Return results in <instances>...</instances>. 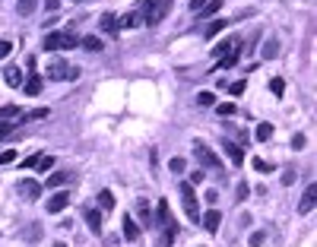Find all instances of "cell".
<instances>
[{"instance_id": "obj_1", "label": "cell", "mask_w": 317, "mask_h": 247, "mask_svg": "<svg viewBox=\"0 0 317 247\" xmlns=\"http://www.w3.org/2000/svg\"><path fill=\"white\" fill-rule=\"evenodd\" d=\"M168 10H171V0H143L137 13H140V22L143 25H159Z\"/></svg>"}, {"instance_id": "obj_2", "label": "cell", "mask_w": 317, "mask_h": 247, "mask_svg": "<svg viewBox=\"0 0 317 247\" xmlns=\"http://www.w3.org/2000/svg\"><path fill=\"white\" fill-rule=\"evenodd\" d=\"M79 38L73 32H48L45 35V51H64V48H76Z\"/></svg>"}, {"instance_id": "obj_3", "label": "cell", "mask_w": 317, "mask_h": 247, "mask_svg": "<svg viewBox=\"0 0 317 247\" xmlns=\"http://www.w3.org/2000/svg\"><path fill=\"white\" fill-rule=\"evenodd\" d=\"M181 200H184V209L191 222H200V203H197V193H194V184L184 181L181 184Z\"/></svg>"}, {"instance_id": "obj_4", "label": "cell", "mask_w": 317, "mask_h": 247, "mask_svg": "<svg viewBox=\"0 0 317 247\" xmlns=\"http://www.w3.org/2000/svg\"><path fill=\"white\" fill-rule=\"evenodd\" d=\"M48 79H79V67H70V64H64V61H54V64H48Z\"/></svg>"}, {"instance_id": "obj_5", "label": "cell", "mask_w": 317, "mask_h": 247, "mask_svg": "<svg viewBox=\"0 0 317 247\" xmlns=\"http://www.w3.org/2000/svg\"><path fill=\"white\" fill-rule=\"evenodd\" d=\"M194 152H197V162L200 165H206V168H222V158L216 156L206 143H197V146H194Z\"/></svg>"}, {"instance_id": "obj_6", "label": "cell", "mask_w": 317, "mask_h": 247, "mask_svg": "<svg viewBox=\"0 0 317 247\" xmlns=\"http://www.w3.org/2000/svg\"><path fill=\"white\" fill-rule=\"evenodd\" d=\"M42 190H45V187L38 181H32V178H23V181H19V197H23V200H38V197H42Z\"/></svg>"}, {"instance_id": "obj_7", "label": "cell", "mask_w": 317, "mask_h": 247, "mask_svg": "<svg viewBox=\"0 0 317 247\" xmlns=\"http://www.w3.org/2000/svg\"><path fill=\"white\" fill-rule=\"evenodd\" d=\"M156 225H162V228H174V216H171V209H168V200H159V206H156Z\"/></svg>"}, {"instance_id": "obj_8", "label": "cell", "mask_w": 317, "mask_h": 247, "mask_svg": "<svg viewBox=\"0 0 317 247\" xmlns=\"http://www.w3.org/2000/svg\"><path fill=\"white\" fill-rule=\"evenodd\" d=\"M3 83L10 86V89H19V86L25 83V73L19 70L16 64H10V67H6V70H3Z\"/></svg>"}, {"instance_id": "obj_9", "label": "cell", "mask_w": 317, "mask_h": 247, "mask_svg": "<svg viewBox=\"0 0 317 247\" xmlns=\"http://www.w3.org/2000/svg\"><path fill=\"white\" fill-rule=\"evenodd\" d=\"M67 206H70V193L57 190V193H54V197L48 200V203H45V209H48V212H64Z\"/></svg>"}, {"instance_id": "obj_10", "label": "cell", "mask_w": 317, "mask_h": 247, "mask_svg": "<svg viewBox=\"0 0 317 247\" xmlns=\"http://www.w3.org/2000/svg\"><path fill=\"white\" fill-rule=\"evenodd\" d=\"M314 203H317V187H314V184H308L305 197H301V203H298V212H301V216H308V212L314 209Z\"/></svg>"}, {"instance_id": "obj_11", "label": "cell", "mask_w": 317, "mask_h": 247, "mask_svg": "<svg viewBox=\"0 0 317 247\" xmlns=\"http://www.w3.org/2000/svg\"><path fill=\"white\" fill-rule=\"evenodd\" d=\"M200 222H203L206 231H216V228L222 225V212H219V209H210L206 216H200Z\"/></svg>"}, {"instance_id": "obj_12", "label": "cell", "mask_w": 317, "mask_h": 247, "mask_svg": "<svg viewBox=\"0 0 317 247\" xmlns=\"http://www.w3.org/2000/svg\"><path fill=\"white\" fill-rule=\"evenodd\" d=\"M124 238L127 241H140V225L133 222V216H124Z\"/></svg>"}, {"instance_id": "obj_13", "label": "cell", "mask_w": 317, "mask_h": 247, "mask_svg": "<svg viewBox=\"0 0 317 247\" xmlns=\"http://www.w3.org/2000/svg\"><path fill=\"white\" fill-rule=\"evenodd\" d=\"M48 114H51L48 108H32V111H23V114H19V124H25V121H45Z\"/></svg>"}, {"instance_id": "obj_14", "label": "cell", "mask_w": 317, "mask_h": 247, "mask_svg": "<svg viewBox=\"0 0 317 247\" xmlns=\"http://www.w3.org/2000/svg\"><path fill=\"white\" fill-rule=\"evenodd\" d=\"M222 146H225V152H228V158H232V162H235V165H241V162H244V149H241V146H238V143H222Z\"/></svg>"}, {"instance_id": "obj_15", "label": "cell", "mask_w": 317, "mask_h": 247, "mask_svg": "<svg viewBox=\"0 0 317 247\" xmlns=\"http://www.w3.org/2000/svg\"><path fill=\"white\" fill-rule=\"evenodd\" d=\"M64 184H70V171H54L48 181H45V187H64Z\"/></svg>"}, {"instance_id": "obj_16", "label": "cell", "mask_w": 317, "mask_h": 247, "mask_svg": "<svg viewBox=\"0 0 317 247\" xmlns=\"http://www.w3.org/2000/svg\"><path fill=\"white\" fill-rule=\"evenodd\" d=\"M23 86H25V95H38V92H42V76H38V73H32Z\"/></svg>"}, {"instance_id": "obj_17", "label": "cell", "mask_w": 317, "mask_h": 247, "mask_svg": "<svg viewBox=\"0 0 317 247\" xmlns=\"http://www.w3.org/2000/svg\"><path fill=\"white\" fill-rule=\"evenodd\" d=\"M86 222H89V228L98 235V231H102V212L98 209H86Z\"/></svg>"}, {"instance_id": "obj_18", "label": "cell", "mask_w": 317, "mask_h": 247, "mask_svg": "<svg viewBox=\"0 0 317 247\" xmlns=\"http://www.w3.org/2000/svg\"><path fill=\"white\" fill-rule=\"evenodd\" d=\"M19 114H23L19 105H0V121H16Z\"/></svg>"}, {"instance_id": "obj_19", "label": "cell", "mask_w": 317, "mask_h": 247, "mask_svg": "<svg viewBox=\"0 0 317 247\" xmlns=\"http://www.w3.org/2000/svg\"><path fill=\"white\" fill-rule=\"evenodd\" d=\"M13 133H19V117L16 121H0V139L13 136Z\"/></svg>"}, {"instance_id": "obj_20", "label": "cell", "mask_w": 317, "mask_h": 247, "mask_svg": "<svg viewBox=\"0 0 317 247\" xmlns=\"http://www.w3.org/2000/svg\"><path fill=\"white\" fill-rule=\"evenodd\" d=\"M79 45H83L86 51H102V48H105L98 35H86V38H79Z\"/></svg>"}, {"instance_id": "obj_21", "label": "cell", "mask_w": 317, "mask_h": 247, "mask_svg": "<svg viewBox=\"0 0 317 247\" xmlns=\"http://www.w3.org/2000/svg\"><path fill=\"white\" fill-rule=\"evenodd\" d=\"M137 216L143 219V225H146V228L152 225V212H149V203H146V200H140V203H137Z\"/></svg>"}, {"instance_id": "obj_22", "label": "cell", "mask_w": 317, "mask_h": 247, "mask_svg": "<svg viewBox=\"0 0 317 247\" xmlns=\"http://www.w3.org/2000/svg\"><path fill=\"white\" fill-rule=\"evenodd\" d=\"M102 32H108V35L118 32V16H114V13H105L102 16Z\"/></svg>"}, {"instance_id": "obj_23", "label": "cell", "mask_w": 317, "mask_h": 247, "mask_svg": "<svg viewBox=\"0 0 317 247\" xmlns=\"http://www.w3.org/2000/svg\"><path fill=\"white\" fill-rule=\"evenodd\" d=\"M98 206H102L105 212H111L114 209V193L111 190H102V193H98Z\"/></svg>"}, {"instance_id": "obj_24", "label": "cell", "mask_w": 317, "mask_h": 247, "mask_svg": "<svg viewBox=\"0 0 317 247\" xmlns=\"http://www.w3.org/2000/svg\"><path fill=\"white\" fill-rule=\"evenodd\" d=\"M35 6H38V0H19L16 10H19V16H32V13H35Z\"/></svg>"}, {"instance_id": "obj_25", "label": "cell", "mask_w": 317, "mask_h": 247, "mask_svg": "<svg viewBox=\"0 0 317 247\" xmlns=\"http://www.w3.org/2000/svg\"><path fill=\"white\" fill-rule=\"evenodd\" d=\"M225 25H228L225 19H213V22L206 25V38H216V35H219V32H222V29H225Z\"/></svg>"}, {"instance_id": "obj_26", "label": "cell", "mask_w": 317, "mask_h": 247, "mask_svg": "<svg viewBox=\"0 0 317 247\" xmlns=\"http://www.w3.org/2000/svg\"><path fill=\"white\" fill-rule=\"evenodd\" d=\"M260 54H264V57H276V54H279V45H276V38H267Z\"/></svg>"}, {"instance_id": "obj_27", "label": "cell", "mask_w": 317, "mask_h": 247, "mask_svg": "<svg viewBox=\"0 0 317 247\" xmlns=\"http://www.w3.org/2000/svg\"><path fill=\"white\" fill-rule=\"evenodd\" d=\"M254 136H257L260 143H267V139L273 136V124H260V127H257V133H254Z\"/></svg>"}, {"instance_id": "obj_28", "label": "cell", "mask_w": 317, "mask_h": 247, "mask_svg": "<svg viewBox=\"0 0 317 247\" xmlns=\"http://www.w3.org/2000/svg\"><path fill=\"white\" fill-rule=\"evenodd\" d=\"M235 197H238V203H244V200L251 197V187H247V181H241L238 187H235Z\"/></svg>"}, {"instance_id": "obj_29", "label": "cell", "mask_w": 317, "mask_h": 247, "mask_svg": "<svg viewBox=\"0 0 317 247\" xmlns=\"http://www.w3.org/2000/svg\"><path fill=\"white\" fill-rule=\"evenodd\" d=\"M219 6H222V0H210V3L200 10V16H213V13H219Z\"/></svg>"}, {"instance_id": "obj_30", "label": "cell", "mask_w": 317, "mask_h": 247, "mask_svg": "<svg viewBox=\"0 0 317 247\" xmlns=\"http://www.w3.org/2000/svg\"><path fill=\"white\" fill-rule=\"evenodd\" d=\"M35 168H38V171H42V175H45V171H48V168H54V158H51V156H38V165H35Z\"/></svg>"}, {"instance_id": "obj_31", "label": "cell", "mask_w": 317, "mask_h": 247, "mask_svg": "<svg viewBox=\"0 0 317 247\" xmlns=\"http://www.w3.org/2000/svg\"><path fill=\"white\" fill-rule=\"evenodd\" d=\"M232 45H235V42H222V45H216V48H213V54H216V57H225L228 51H232Z\"/></svg>"}, {"instance_id": "obj_32", "label": "cell", "mask_w": 317, "mask_h": 247, "mask_svg": "<svg viewBox=\"0 0 317 247\" xmlns=\"http://www.w3.org/2000/svg\"><path fill=\"white\" fill-rule=\"evenodd\" d=\"M168 168H171L174 175H181V171L187 168V162H184V158H171V162H168Z\"/></svg>"}, {"instance_id": "obj_33", "label": "cell", "mask_w": 317, "mask_h": 247, "mask_svg": "<svg viewBox=\"0 0 317 247\" xmlns=\"http://www.w3.org/2000/svg\"><path fill=\"white\" fill-rule=\"evenodd\" d=\"M197 102L203 105V108H210V105L216 102V95H213V92H200V95H197Z\"/></svg>"}, {"instance_id": "obj_34", "label": "cell", "mask_w": 317, "mask_h": 247, "mask_svg": "<svg viewBox=\"0 0 317 247\" xmlns=\"http://www.w3.org/2000/svg\"><path fill=\"white\" fill-rule=\"evenodd\" d=\"M269 92H273V95H282V92H286V83H282V79H273V83H269Z\"/></svg>"}, {"instance_id": "obj_35", "label": "cell", "mask_w": 317, "mask_h": 247, "mask_svg": "<svg viewBox=\"0 0 317 247\" xmlns=\"http://www.w3.org/2000/svg\"><path fill=\"white\" fill-rule=\"evenodd\" d=\"M244 89H247V83H244V79H238V83H232V86H228V92H232V95H241Z\"/></svg>"}, {"instance_id": "obj_36", "label": "cell", "mask_w": 317, "mask_h": 247, "mask_svg": "<svg viewBox=\"0 0 317 247\" xmlns=\"http://www.w3.org/2000/svg\"><path fill=\"white\" fill-rule=\"evenodd\" d=\"M216 111H219V117H222V114H225V117H232V114H235V105H232V102H225V105H219Z\"/></svg>"}, {"instance_id": "obj_37", "label": "cell", "mask_w": 317, "mask_h": 247, "mask_svg": "<svg viewBox=\"0 0 317 247\" xmlns=\"http://www.w3.org/2000/svg\"><path fill=\"white\" fill-rule=\"evenodd\" d=\"M264 241H267V235H264V231H254V235H251V247H260Z\"/></svg>"}, {"instance_id": "obj_38", "label": "cell", "mask_w": 317, "mask_h": 247, "mask_svg": "<svg viewBox=\"0 0 317 247\" xmlns=\"http://www.w3.org/2000/svg\"><path fill=\"white\" fill-rule=\"evenodd\" d=\"M13 158H16V152H13V149H3V152H0V165L13 162Z\"/></svg>"}, {"instance_id": "obj_39", "label": "cell", "mask_w": 317, "mask_h": 247, "mask_svg": "<svg viewBox=\"0 0 317 247\" xmlns=\"http://www.w3.org/2000/svg\"><path fill=\"white\" fill-rule=\"evenodd\" d=\"M251 165H254L257 171H273V168H269V165L264 162V158H251Z\"/></svg>"}, {"instance_id": "obj_40", "label": "cell", "mask_w": 317, "mask_h": 247, "mask_svg": "<svg viewBox=\"0 0 317 247\" xmlns=\"http://www.w3.org/2000/svg\"><path fill=\"white\" fill-rule=\"evenodd\" d=\"M206 203H210V206H216V203H219V190H206Z\"/></svg>"}, {"instance_id": "obj_41", "label": "cell", "mask_w": 317, "mask_h": 247, "mask_svg": "<svg viewBox=\"0 0 317 247\" xmlns=\"http://www.w3.org/2000/svg\"><path fill=\"white\" fill-rule=\"evenodd\" d=\"M206 3H210V0H191V10H194V13H200Z\"/></svg>"}, {"instance_id": "obj_42", "label": "cell", "mask_w": 317, "mask_h": 247, "mask_svg": "<svg viewBox=\"0 0 317 247\" xmlns=\"http://www.w3.org/2000/svg\"><path fill=\"white\" fill-rule=\"evenodd\" d=\"M10 51H13V45H10V42H0V61H3V57L10 54Z\"/></svg>"}, {"instance_id": "obj_43", "label": "cell", "mask_w": 317, "mask_h": 247, "mask_svg": "<svg viewBox=\"0 0 317 247\" xmlns=\"http://www.w3.org/2000/svg\"><path fill=\"white\" fill-rule=\"evenodd\" d=\"M301 146H305V136H301V133H295V136H292V149H301Z\"/></svg>"}, {"instance_id": "obj_44", "label": "cell", "mask_w": 317, "mask_h": 247, "mask_svg": "<svg viewBox=\"0 0 317 247\" xmlns=\"http://www.w3.org/2000/svg\"><path fill=\"white\" fill-rule=\"evenodd\" d=\"M38 235H42V231H38V228H35V225H32V228H25V238H29V241H35V238H38Z\"/></svg>"}, {"instance_id": "obj_45", "label": "cell", "mask_w": 317, "mask_h": 247, "mask_svg": "<svg viewBox=\"0 0 317 247\" xmlns=\"http://www.w3.org/2000/svg\"><path fill=\"white\" fill-rule=\"evenodd\" d=\"M35 165H38V156H29V158L23 162V168H35Z\"/></svg>"}, {"instance_id": "obj_46", "label": "cell", "mask_w": 317, "mask_h": 247, "mask_svg": "<svg viewBox=\"0 0 317 247\" xmlns=\"http://www.w3.org/2000/svg\"><path fill=\"white\" fill-rule=\"evenodd\" d=\"M282 184H286V187L295 184V171H286V175H282Z\"/></svg>"}, {"instance_id": "obj_47", "label": "cell", "mask_w": 317, "mask_h": 247, "mask_svg": "<svg viewBox=\"0 0 317 247\" xmlns=\"http://www.w3.org/2000/svg\"><path fill=\"white\" fill-rule=\"evenodd\" d=\"M200 181H203V171L197 168V171H194V175H191V184H200Z\"/></svg>"}, {"instance_id": "obj_48", "label": "cell", "mask_w": 317, "mask_h": 247, "mask_svg": "<svg viewBox=\"0 0 317 247\" xmlns=\"http://www.w3.org/2000/svg\"><path fill=\"white\" fill-rule=\"evenodd\" d=\"M45 6H48V10H57V6H60V0H45Z\"/></svg>"}, {"instance_id": "obj_49", "label": "cell", "mask_w": 317, "mask_h": 247, "mask_svg": "<svg viewBox=\"0 0 317 247\" xmlns=\"http://www.w3.org/2000/svg\"><path fill=\"white\" fill-rule=\"evenodd\" d=\"M54 247H67V244H64V241H57V244H54Z\"/></svg>"}, {"instance_id": "obj_50", "label": "cell", "mask_w": 317, "mask_h": 247, "mask_svg": "<svg viewBox=\"0 0 317 247\" xmlns=\"http://www.w3.org/2000/svg\"><path fill=\"white\" fill-rule=\"evenodd\" d=\"M76 3H83V0H76Z\"/></svg>"}]
</instances>
